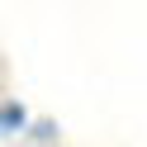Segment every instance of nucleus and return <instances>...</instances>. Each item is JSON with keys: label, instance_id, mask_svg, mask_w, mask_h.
Wrapping results in <instances>:
<instances>
[{"label": "nucleus", "instance_id": "1", "mask_svg": "<svg viewBox=\"0 0 147 147\" xmlns=\"http://www.w3.org/2000/svg\"><path fill=\"white\" fill-rule=\"evenodd\" d=\"M24 119H29V114H24V105L5 100V133H19V128H24Z\"/></svg>", "mask_w": 147, "mask_h": 147}]
</instances>
